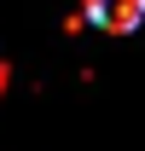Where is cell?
<instances>
[{
  "instance_id": "1",
  "label": "cell",
  "mask_w": 145,
  "mask_h": 151,
  "mask_svg": "<svg viewBox=\"0 0 145 151\" xmlns=\"http://www.w3.org/2000/svg\"><path fill=\"white\" fill-rule=\"evenodd\" d=\"M81 18L99 23L105 35H128L145 23V0H81Z\"/></svg>"
},
{
  "instance_id": "2",
  "label": "cell",
  "mask_w": 145,
  "mask_h": 151,
  "mask_svg": "<svg viewBox=\"0 0 145 151\" xmlns=\"http://www.w3.org/2000/svg\"><path fill=\"white\" fill-rule=\"evenodd\" d=\"M6 76H12V70H6V52H0V93H6Z\"/></svg>"
}]
</instances>
